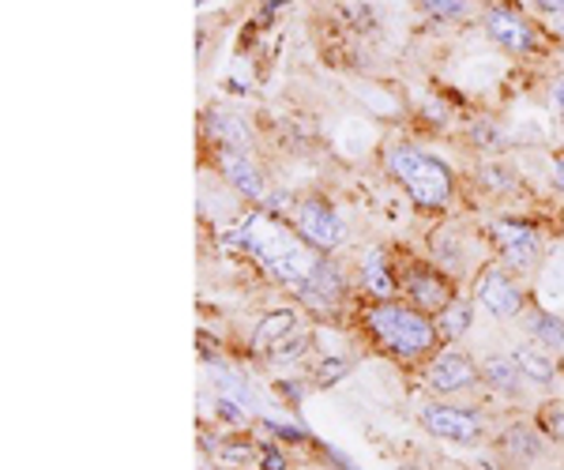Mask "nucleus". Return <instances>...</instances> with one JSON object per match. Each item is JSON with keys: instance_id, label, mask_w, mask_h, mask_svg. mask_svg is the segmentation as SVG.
Segmentation results:
<instances>
[{"instance_id": "f257e3e1", "label": "nucleus", "mask_w": 564, "mask_h": 470, "mask_svg": "<svg viewBox=\"0 0 564 470\" xmlns=\"http://www.w3.org/2000/svg\"><path fill=\"white\" fill-rule=\"evenodd\" d=\"M230 238L249 249L252 256L268 267V275L275 278V283L290 286L294 294L302 291V283L313 275L316 260H321V252L308 249L297 233H290L279 219H271V215H263V211L249 215V219L241 222V230H234Z\"/></svg>"}, {"instance_id": "f03ea898", "label": "nucleus", "mask_w": 564, "mask_h": 470, "mask_svg": "<svg viewBox=\"0 0 564 470\" xmlns=\"http://www.w3.org/2000/svg\"><path fill=\"white\" fill-rule=\"evenodd\" d=\"M366 331L377 342V350H384L391 361H430L441 350V331L430 313L414 309L411 302H372L366 313Z\"/></svg>"}, {"instance_id": "7ed1b4c3", "label": "nucleus", "mask_w": 564, "mask_h": 470, "mask_svg": "<svg viewBox=\"0 0 564 470\" xmlns=\"http://www.w3.org/2000/svg\"><path fill=\"white\" fill-rule=\"evenodd\" d=\"M388 177L411 196L417 211H444L456 193V177H452L448 162L430 155V151L414 147V143H395L384 155Z\"/></svg>"}, {"instance_id": "20e7f679", "label": "nucleus", "mask_w": 564, "mask_h": 470, "mask_svg": "<svg viewBox=\"0 0 564 470\" xmlns=\"http://www.w3.org/2000/svg\"><path fill=\"white\" fill-rule=\"evenodd\" d=\"M425 392L433 400H452V395H467L481 387V361H475L467 350H436V354L425 361V376H422Z\"/></svg>"}, {"instance_id": "39448f33", "label": "nucleus", "mask_w": 564, "mask_h": 470, "mask_svg": "<svg viewBox=\"0 0 564 470\" xmlns=\"http://www.w3.org/2000/svg\"><path fill=\"white\" fill-rule=\"evenodd\" d=\"M422 429L430 433L436 440H448V445H459V448H475L481 445L486 437V418L470 406H459V403H448V400H433L422 406L417 414Z\"/></svg>"}, {"instance_id": "423d86ee", "label": "nucleus", "mask_w": 564, "mask_h": 470, "mask_svg": "<svg viewBox=\"0 0 564 470\" xmlns=\"http://www.w3.org/2000/svg\"><path fill=\"white\" fill-rule=\"evenodd\" d=\"M395 275H399V294H403L414 309H422L430 316H436L456 297V286H452L448 271L441 264H433V260H411V264H403Z\"/></svg>"}, {"instance_id": "0eeeda50", "label": "nucleus", "mask_w": 564, "mask_h": 470, "mask_svg": "<svg viewBox=\"0 0 564 470\" xmlns=\"http://www.w3.org/2000/svg\"><path fill=\"white\" fill-rule=\"evenodd\" d=\"M294 233L308 249L321 252V256H332V252L347 241V226H343L339 211L327 200H321V196H305V200L294 207Z\"/></svg>"}, {"instance_id": "6e6552de", "label": "nucleus", "mask_w": 564, "mask_h": 470, "mask_svg": "<svg viewBox=\"0 0 564 470\" xmlns=\"http://www.w3.org/2000/svg\"><path fill=\"white\" fill-rule=\"evenodd\" d=\"M475 302H478V309H486L494 320H516V316L527 313V294L520 291L516 275L505 264H486L478 271Z\"/></svg>"}, {"instance_id": "1a4fd4ad", "label": "nucleus", "mask_w": 564, "mask_h": 470, "mask_svg": "<svg viewBox=\"0 0 564 470\" xmlns=\"http://www.w3.org/2000/svg\"><path fill=\"white\" fill-rule=\"evenodd\" d=\"M481 31L512 57H531V53L542 50V31L527 15L512 12V8H486L481 12Z\"/></svg>"}, {"instance_id": "9d476101", "label": "nucleus", "mask_w": 564, "mask_h": 470, "mask_svg": "<svg viewBox=\"0 0 564 470\" xmlns=\"http://www.w3.org/2000/svg\"><path fill=\"white\" fill-rule=\"evenodd\" d=\"M497 233V249H500V264L516 275H531L542 264V241L539 230L523 219H497L494 222Z\"/></svg>"}, {"instance_id": "9b49d317", "label": "nucleus", "mask_w": 564, "mask_h": 470, "mask_svg": "<svg viewBox=\"0 0 564 470\" xmlns=\"http://www.w3.org/2000/svg\"><path fill=\"white\" fill-rule=\"evenodd\" d=\"M297 302H302L305 309H313L316 316L339 313V305L347 302V275H343V267L335 264L332 256L316 260L313 275H308L302 283V291H297Z\"/></svg>"}, {"instance_id": "f8f14e48", "label": "nucleus", "mask_w": 564, "mask_h": 470, "mask_svg": "<svg viewBox=\"0 0 564 470\" xmlns=\"http://www.w3.org/2000/svg\"><path fill=\"white\" fill-rule=\"evenodd\" d=\"M252 347L260 354H271V361H290L286 354H297L305 347V331H302V316L294 309H275L257 324V336Z\"/></svg>"}, {"instance_id": "ddd939ff", "label": "nucleus", "mask_w": 564, "mask_h": 470, "mask_svg": "<svg viewBox=\"0 0 564 470\" xmlns=\"http://www.w3.org/2000/svg\"><path fill=\"white\" fill-rule=\"evenodd\" d=\"M218 170L234 185V193L252 204L268 200V185H263V170L252 162L249 151H218Z\"/></svg>"}, {"instance_id": "4468645a", "label": "nucleus", "mask_w": 564, "mask_h": 470, "mask_svg": "<svg viewBox=\"0 0 564 470\" xmlns=\"http://www.w3.org/2000/svg\"><path fill=\"white\" fill-rule=\"evenodd\" d=\"M204 132L218 151H249L252 155V129L234 110H207Z\"/></svg>"}, {"instance_id": "2eb2a0df", "label": "nucleus", "mask_w": 564, "mask_h": 470, "mask_svg": "<svg viewBox=\"0 0 564 470\" xmlns=\"http://www.w3.org/2000/svg\"><path fill=\"white\" fill-rule=\"evenodd\" d=\"M545 433L539 426H527V422H516V426H508L505 433L497 437V448L500 456L516 459V463H539L545 456Z\"/></svg>"}, {"instance_id": "dca6fc26", "label": "nucleus", "mask_w": 564, "mask_h": 470, "mask_svg": "<svg viewBox=\"0 0 564 470\" xmlns=\"http://www.w3.org/2000/svg\"><path fill=\"white\" fill-rule=\"evenodd\" d=\"M512 358H516V365H520V373L527 376V384H534V387L557 384V358H553L550 350H542L539 342H531V339L516 342Z\"/></svg>"}, {"instance_id": "f3484780", "label": "nucleus", "mask_w": 564, "mask_h": 470, "mask_svg": "<svg viewBox=\"0 0 564 470\" xmlns=\"http://www.w3.org/2000/svg\"><path fill=\"white\" fill-rule=\"evenodd\" d=\"M523 384H527V376L520 373L512 354H489L481 361V387H489V392L505 395V400H516V395H523Z\"/></svg>"}, {"instance_id": "a211bd4d", "label": "nucleus", "mask_w": 564, "mask_h": 470, "mask_svg": "<svg viewBox=\"0 0 564 470\" xmlns=\"http://www.w3.org/2000/svg\"><path fill=\"white\" fill-rule=\"evenodd\" d=\"M361 286H366V294L377 297V302H395L399 297V275L388 267L384 249H369L366 256H361Z\"/></svg>"}, {"instance_id": "6ab92c4d", "label": "nucleus", "mask_w": 564, "mask_h": 470, "mask_svg": "<svg viewBox=\"0 0 564 470\" xmlns=\"http://www.w3.org/2000/svg\"><path fill=\"white\" fill-rule=\"evenodd\" d=\"M523 331L531 342H539L542 350H550L553 358H564V316L550 309H527L523 313Z\"/></svg>"}, {"instance_id": "aec40b11", "label": "nucleus", "mask_w": 564, "mask_h": 470, "mask_svg": "<svg viewBox=\"0 0 564 470\" xmlns=\"http://www.w3.org/2000/svg\"><path fill=\"white\" fill-rule=\"evenodd\" d=\"M475 297H452L448 305H444L441 313L433 316L436 320V331H441V342H459L463 336L470 331V324H475Z\"/></svg>"}, {"instance_id": "412c9836", "label": "nucleus", "mask_w": 564, "mask_h": 470, "mask_svg": "<svg viewBox=\"0 0 564 470\" xmlns=\"http://www.w3.org/2000/svg\"><path fill=\"white\" fill-rule=\"evenodd\" d=\"M550 445H561L564 448V400H545L539 406V422H534Z\"/></svg>"}, {"instance_id": "4be33fe9", "label": "nucleus", "mask_w": 564, "mask_h": 470, "mask_svg": "<svg viewBox=\"0 0 564 470\" xmlns=\"http://www.w3.org/2000/svg\"><path fill=\"white\" fill-rule=\"evenodd\" d=\"M417 8H422L425 15H433V20H467L475 8H470V0H414Z\"/></svg>"}, {"instance_id": "5701e85b", "label": "nucleus", "mask_w": 564, "mask_h": 470, "mask_svg": "<svg viewBox=\"0 0 564 470\" xmlns=\"http://www.w3.org/2000/svg\"><path fill=\"white\" fill-rule=\"evenodd\" d=\"M470 143H475L478 151H497L500 143H505V132L497 129V121H489V117H478V121L470 124Z\"/></svg>"}, {"instance_id": "b1692460", "label": "nucleus", "mask_w": 564, "mask_h": 470, "mask_svg": "<svg viewBox=\"0 0 564 470\" xmlns=\"http://www.w3.org/2000/svg\"><path fill=\"white\" fill-rule=\"evenodd\" d=\"M481 185L494 188V193H512L516 174L508 166H500V162H486V166H481Z\"/></svg>"}, {"instance_id": "393cba45", "label": "nucleus", "mask_w": 564, "mask_h": 470, "mask_svg": "<svg viewBox=\"0 0 564 470\" xmlns=\"http://www.w3.org/2000/svg\"><path fill=\"white\" fill-rule=\"evenodd\" d=\"M263 426H268L271 433H275L279 440H290V445H305V440H308V433H305V429H297V426H290V422H286V426H282V422L268 418V422H263Z\"/></svg>"}, {"instance_id": "a878e982", "label": "nucleus", "mask_w": 564, "mask_h": 470, "mask_svg": "<svg viewBox=\"0 0 564 470\" xmlns=\"http://www.w3.org/2000/svg\"><path fill=\"white\" fill-rule=\"evenodd\" d=\"M347 369H350V361H324V369L316 373V384H321V387H332L343 373H347Z\"/></svg>"}, {"instance_id": "bb28decb", "label": "nucleus", "mask_w": 564, "mask_h": 470, "mask_svg": "<svg viewBox=\"0 0 564 470\" xmlns=\"http://www.w3.org/2000/svg\"><path fill=\"white\" fill-rule=\"evenodd\" d=\"M260 470H286V456H282L279 445H263Z\"/></svg>"}, {"instance_id": "cd10ccee", "label": "nucleus", "mask_w": 564, "mask_h": 470, "mask_svg": "<svg viewBox=\"0 0 564 470\" xmlns=\"http://www.w3.org/2000/svg\"><path fill=\"white\" fill-rule=\"evenodd\" d=\"M534 8L550 20H564V0H534Z\"/></svg>"}, {"instance_id": "c85d7f7f", "label": "nucleus", "mask_w": 564, "mask_h": 470, "mask_svg": "<svg viewBox=\"0 0 564 470\" xmlns=\"http://www.w3.org/2000/svg\"><path fill=\"white\" fill-rule=\"evenodd\" d=\"M550 102H553V110L564 113V76L553 79V87H550Z\"/></svg>"}, {"instance_id": "c756f323", "label": "nucleus", "mask_w": 564, "mask_h": 470, "mask_svg": "<svg viewBox=\"0 0 564 470\" xmlns=\"http://www.w3.org/2000/svg\"><path fill=\"white\" fill-rule=\"evenodd\" d=\"M553 188H561L564 193V151L553 155Z\"/></svg>"}, {"instance_id": "7c9ffc66", "label": "nucleus", "mask_w": 564, "mask_h": 470, "mask_svg": "<svg viewBox=\"0 0 564 470\" xmlns=\"http://www.w3.org/2000/svg\"><path fill=\"white\" fill-rule=\"evenodd\" d=\"M399 470H422V467H417V463H403V467H399Z\"/></svg>"}, {"instance_id": "2f4dec72", "label": "nucleus", "mask_w": 564, "mask_h": 470, "mask_svg": "<svg viewBox=\"0 0 564 470\" xmlns=\"http://www.w3.org/2000/svg\"><path fill=\"white\" fill-rule=\"evenodd\" d=\"M444 470H470V467H459V463H448V467H444Z\"/></svg>"}]
</instances>
